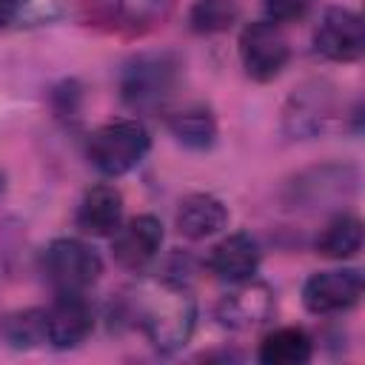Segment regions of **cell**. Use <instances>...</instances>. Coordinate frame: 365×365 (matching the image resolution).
Masks as SVG:
<instances>
[{
  "mask_svg": "<svg viewBox=\"0 0 365 365\" xmlns=\"http://www.w3.org/2000/svg\"><path fill=\"white\" fill-rule=\"evenodd\" d=\"M163 248V222L154 214H137L111 234V254L125 271L148 268Z\"/></svg>",
  "mask_w": 365,
  "mask_h": 365,
  "instance_id": "obj_9",
  "label": "cell"
},
{
  "mask_svg": "<svg viewBox=\"0 0 365 365\" xmlns=\"http://www.w3.org/2000/svg\"><path fill=\"white\" fill-rule=\"evenodd\" d=\"M240 17V3L237 0H197L191 6V29L197 34H217L225 31L237 23Z\"/></svg>",
  "mask_w": 365,
  "mask_h": 365,
  "instance_id": "obj_20",
  "label": "cell"
},
{
  "mask_svg": "<svg viewBox=\"0 0 365 365\" xmlns=\"http://www.w3.org/2000/svg\"><path fill=\"white\" fill-rule=\"evenodd\" d=\"M123 225V194L108 185H91L77 205V228L91 237H111Z\"/></svg>",
  "mask_w": 365,
  "mask_h": 365,
  "instance_id": "obj_13",
  "label": "cell"
},
{
  "mask_svg": "<svg viewBox=\"0 0 365 365\" xmlns=\"http://www.w3.org/2000/svg\"><path fill=\"white\" fill-rule=\"evenodd\" d=\"M177 231L188 240H205L228 225V208L214 194H188L177 208Z\"/></svg>",
  "mask_w": 365,
  "mask_h": 365,
  "instance_id": "obj_15",
  "label": "cell"
},
{
  "mask_svg": "<svg viewBox=\"0 0 365 365\" xmlns=\"http://www.w3.org/2000/svg\"><path fill=\"white\" fill-rule=\"evenodd\" d=\"M314 354V342L302 328L285 325L262 336L259 342V362L262 365H302Z\"/></svg>",
  "mask_w": 365,
  "mask_h": 365,
  "instance_id": "obj_16",
  "label": "cell"
},
{
  "mask_svg": "<svg viewBox=\"0 0 365 365\" xmlns=\"http://www.w3.org/2000/svg\"><path fill=\"white\" fill-rule=\"evenodd\" d=\"M334 114V94L325 83H308L288 97L285 106V131L291 137H314L325 128Z\"/></svg>",
  "mask_w": 365,
  "mask_h": 365,
  "instance_id": "obj_11",
  "label": "cell"
},
{
  "mask_svg": "<svg viewBox=\"0 0 365 365\" xmlns=\"http://www.w3.org/2000/svg\"><path fill=\"white\" fill-rule=\"evenodd\" d=\"M100 20L120 31H148L168 17L174 0H91Z\"/></svg>",
  "mask_w": 365,
  "mask_h": 365,
  "instance_id": "obj_14",
  "label": "cell"
},
{
  "mask_svg": "<svg viewBox=\"0 0 365 365\" xmlns=\"http://www.w3.org/2000/svg\"><path fill=\"white\" fill-rule=\"evenodd\" d=\"M94 328V308L86 291H57V299L46 308V336L51 348L68 351L86 342Z\"/></svg>",
  "mask_w": 365,
  "mask_h": 365,
  "instance_id": "obj_8",
  "label": "cell"
},
{
  "mask_svg": "<svg viewBox=\"0 0 365 365\" xmlns=\"http://www.w3.org/2000/svg\"><path fill=\"white\" fill-rule=\"evenodd\" d=\"M20 14V0H0V29H6Z\"/></svg>",
  "mask_w": 365,
  "mask_h": 365,
  "instance_id": "obj_23",
  "label": "cell"
},
{
  "mask_svg": "<svg viewBox=\"0 0 365 365\" xmlns=\"http://www.w3.org/2000/svg\"><path fill=\"white\" fill-rule=\"evenodd\" d=\"M43 271L54 291H86L100 279L103 259L88 242L60 237L43 251Z\"/></svg>",
  "mask_w": 365,
  "mask_h": 365,
  "instance_id": "obj_4",
  "label": "cell"
},
{
  "mask_svg": "<svg viewBox=\"0 0 365 365\" xmlns=\"http://www.w3.org/2000/svg\"><path fill=\"white\" fill-rule=\"evenodd\" d=\"M291 57L288 37L274 20H254L240 31V60L251 80H274Z\"/></svg>",
  "mask_w": 365,
  "mask_h": 365,
  "instance_id": "obj_5",
  "label": "cell"
},
{
  "mask_svg": "<svg viewBox=\"0 0 365 365\" xmlns=\"http://www.w3.org/2000/svg\"><path fill=\"white\" fill-rule=\"evenodd\" d=\"M0 191H3V174H0Z\"/></svg>",
  "mask_w": 365,
  "mask_h": 365,
  "instance_id": "obj_24",
  "label": "cell"
},
{
  "mask_svg": "<svg viewBox=\"0 0 365 365\" xmlns=\"http://www.w3.org/2000/svg\"><path fill=\"white\" fill-rule=\"evenodd\" d=\"M180 63L165 51L137 54L125 63L120 74V94L134 111L160 108L177 88Z\"/></svg>",
  "mask_w": 365,
  "mask_h": 365,
  "instance_id": "obj_3",
  "label": "cell"
},
{
  "mask_svg": "<svg viewBox=\"0 0 365 365\" xmlns=\"http://www.w3.org/2000/svg\"><path fill=\"white\" fill-rule=\"evenodd\" d=\"M151 137L140 120H111L88 137V160L106 177H123L143 163Z\"/></svg>",
  "mask_w": 365,
  "mask_h": 365,
  "instance_id": "obj_2",
  "label": "cell"
},
{
  "mask_svg": "<svg viewBox=\"0 0 365 365\" xmlns=\"http://www.w3.org/2000/svg\"><path fill=\"white\" fill-rule=\"evenodd\" d=\"M168 128H171L174 140L191 151H205L217 140V120H214L211 108H205V106H188V108L171 114Z\"/></svg>",
  "mask_w": 365,
  "mask_h": 365,
  "instance_id": "obj_17",
  "label": "cell"
},
{
  "mask_svg": "<svg viewBox=\"0 0 365 365\" xmlns=\"http://www.w3.org/2000/svg\"><path fill=\"white\" fill-rule=\"evenodd\" d=\"M194 322H197V302L185 282L163 277L140 291L137 325L157 351L171 354L182 348L194 334Z\"/></svg>",
  "mask_w": 365,
  "mask_h": 365,
  "instance_id": "obj_1",
  "label": "cell"
},
{
  "mask_svg": "<svg viewBox=\"0 0 365 365\" xmlns=\"http://www.w3.org/2000/svg\"><path fill=\"white\" fill-rule=\"evenodd\" d=\"M314 48L334 63H354L365 51V23L351 9H328L314 31Z\"/></svg>",
  "mask_w": 365,
  "mask_h": 365,
  "instance_id": "obj_7",
  "label": "cell"
},
{
  "mask_svg": "<svg viewBox=\"0 0 365 365\" xmlns=\"http://www.w3.org/2000/svg\"><path fill=\"white\" fill-rule=\"evenodd\" d=\"M274 314V291L259 279L234 282V288L217 302V319L225 328H254Z\"/></svg>",
  "mask_w": 365,
  "mask_h": 365,
  "instance_id": "obj_10",
  "label": "cell"
},
{
  "mask_svg": "<svg viewBox=\"0 0 365 365\" xmlns=\"http://www.w3.org/2000/svg\"><path fill=\"white\" fill-rule=\"evenodd\" d=\"M6 342L11 348H34L48 342L46 336V311L43 308H26V311H14L3 319L0 325Z\"/></svg>",
  "mask_w": 365,
  "mask_h": 365,
  "instance_id": "obj_19",
  "label": "cell"
},
{
  "mask_svg": "<svg viewBox=\"0 0 365 365\" xmlns=\"http://www.w3.org/2000/svg\"><path fill=\"white\" fill-rule=\"evenodd\" d=\"M66 9H68V0H20L17 20H23L26 26H43L63 17Z\"/></svg>",
  "mask_w": 365,
  "mask_h": 365,
  "instance_id": "obj_21",
  "label": "cell"
},
{
  "mask_svg": "<svg viewBox=\"0 0 365 365\" xmlns=\"http://www.w3.org/2000/svg\"><path fill=\"white\" fill-rule=\"evenodd\" d=\"M362 248V222L354 214H336L317 237V254L328 259H348Z\"/></svg>",
  "mask_w": 365,
  "mask_h": 365,
  "instance_id": "obj_18",
  "label": "cell"
},
{
  "mask_svg": "<svg viewBox=\"0 0 365 365\" xmlns=\"http://www.w3.org/2000/svg\"><path fill=\"white\" fill-rule=\"evenodd\" d=\"M208 268L214 277H220L222 282H242L251 279L259 268V245L251 234H228L222 237L211 254H208Z\"/></svg>",
  "mask_w": 365,
  "mask_h": 365,
  "instance_id": "obj_12",
  "label": "cell"
},
{
  "mask_svg": "<svg viewBox=\"0 0 365 365\" xmlns=\"http://www.w3.org/2000/svg\"><path fill=\"white\" fill-rule=\"evenodd\" d=\"M311 6L314 0H262V9L274 23H297L308 14Z\"/></svg>",
  "mask_w": 365,
  "mask_h": 365,
  "instance_id": "obj_22",
  "label": "cell"
},
{
  "mask_svg": "<svg viewBox=\"0 0 365 365\" xmlns=\"http://www.w3.org/2000/svg\"><path fill=\"white\" fill-rule=\"evenodd\" d=\"M365 279L359 268H334V271H317L302 285V302L311 314L328 317L342 314L354 308L362 297Z\"/></svg>",
  "mask_w": 365,
  "mask_h": 365,
  "instance_id": "obj_6",
  "label": "cell"
}]
</instances>
